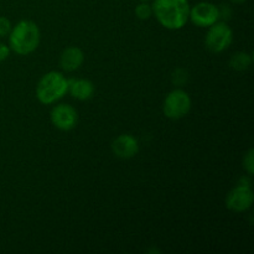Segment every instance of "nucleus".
Wrapping results in <instances>:
<instances>
[{"instance_id": "11", "label": "nucleus", "mask_w": 254, "mask_h": 254, "mask_svg": "<svg viewBox=\"0 0 254 254\" xmlns=\"http://www.w3.org/2000/svg\"><path fill=\"white\" fill-rule=\"evenodd\" d=\"M94 91V84L92 83L89 79L78 78V79H68V89L73 98L78 99V101H88L93 97Z\"/></svg>"}, {"instance_id": "1", "label": "nucleus", "mask_w": 254, "mask_h": 254, "mask_svg": "<svg viewBox=\"0 0 254 254\" xmlns=\"http://www.w3.org/2000/svg\"><path fill=\"white\" fill-rule=\"evenodd\" d=\"M151 7L156 20L165 29L180 30L189 21L191 6L188 0H154Z\"/></svg>"}, {"instance_id": "15", "label": "nucleus", "mask_w": 254, "mask_h": 254, "mask_svg": "<svg viewBox=\"0 0 254 254\" xmlns=\"http://www.w3.org/2000/svg\"><path fill=\"white\" fill-rule=\"evenodd\" d=\"M11 22L5 16H0V39L7 36L11 31Z\"/></svg>"}, {"instance_id": "14", "label": "nucleus", "mask_w": 254, "mask_h": 254, "mask_svg": "<svg viewBox=\"0 0 254 254\" xmlns=\"http://www.w3.org/2000/svg\"><path fill=\"white\" fill-rule=\"evenodd\" d=\"M243 168L247 171V174L250 176H252L254 174V150L250 149V150L246 153L245 158H243Z\"/></svg>"}, {"instance_id": "5", "label": "nucleus", "mask_w": 254, "mask_h": 254, "mask_svg": "<svg viewBox=\"0 0 254 254\" xmlns=\"http://www.w3.org/2000/svg\"><path fill=\"white\" fill-rule=\"evenodd\" d=\"M233 41V32L225 21L211 25L205 36V45L213 54H220L228 49Z\"/></svg>"}, {"instance_id": "6", "label": "nucleus", "mask_w": 254, "mask_h": 254, "mask_svg": "<svg viewBox=\"0 0 254 254\" xmlns=\"http://www.w3.org/2000/svg\"><path fill=\"white\" fill-rule=\"evenodd\" d=\"M254 193L252 186L237 185L226 196V207L232 212H246L253 205Z\"/></svg>"}, {"instance_id": "13", "label": "nucleus", "mask_w": 254, "mask_h": 254, "mask_svg": "<svg viewBox=\"0 0 254 254\" xmlns=\"http://www.w3.org/2000/svg\"><path fill=\"white\" fill-rule=\"evenodd\" d=\"M135 15L138 19L140 20H148L153 15V7L148 1H140V4L136 5L135 7Z\"/></svg>"}, {"instance_id": "16", "label": "nucleus", "mask_w": 254, "mask_h": 254, "mask_svg": "<svg viewBox=\"0 0 254 254\" xmlns=\"http://www.w3.org/2000/svg\"><path fill=\"white\" fill-rule=\"evenodd\" d=\"M231 15H232V10H231L230 5L223 4L218 7V19H221L222 21H227L231 19Z\"/></svg>"}, {"instance_id": "9", "label": "nucleus", "mask_w": 254, "mask_h": 254, "mask_svg": "<svg viewBox=\"0 0 254 254\" xmlns=\"http://www.w3.org/2000/svg\"><path fill=\"white\" fill-rule=\"evenodd\" d=\"M112 151L119 159H131L138 154L139 143L130 134H121L112 143Z\"/></svg>"}, {"instance_id": "20", "label": "nucleus", "mask_w": 254, "mask_h": 254, "mask_svg": "<svg viewBox=\"0 0 254 254\" xmlns=\"http://www.w3.org/2000/svg\"><path fill=\"white\" fill-rule=\"evenodd\" d=\"M139 1H149V0H139Z\"/></svg>"}, {"instance_id": "19", "label": "nucleus", "mask_w": 254, "mask_h": 254, "mask_svg": "<svg viewBox=\"0 0 254 254\" xmlns=\"http://www.w3.org/2000/svg\"><path fill=\"white\" fill-rule=\"evenodd\" d=\"M231 1H232L233 4H243V2H246L247 0H231Z\"/></svg>"}, {"instance_id": "17", "label": "nucleus", "mask_w": 254, "mask_h": 254, "mask_svg": "<svg viewBox=\"0 0 254 254\" xmlns=\"http://www.w3.org/2000/svg\"><path fill=\"white\" fill-rule=\"evenodd\" d=\"M10 51H11V50H10L9 46H6L5 44H1V42H0V62L5 61V60L9 57Z\"/></svg>"}, {"instance_id": "18", "label": "nucleus", "mask_w": 254, "mask_h": 254, "mask_svg": "<svg viewBox=\"0 0 254 254\" xmlns=\"http://www.w3.org/2000/svg\"><path fill=\"white\" fill-rule=\"evenodd\" d=\"M251 176L248 175V178H246V176H243V178H241V180L238 181V185H245V186H252V183H251Z\"/></svg>"}, {"instance_id": "7", "label": "nucleus", "mask_w": 254, "mask_h": 254, "mask_svg": "<svg viewBox=\"0 0 254 254\" xmlns=\"http://www.w3.org/2000/svg\"><path fill=\"white\" fill-rule=\"evenodd\" d=\"M189 20L198 27H210L218 20V6L208 1H201L190 7Z\"/></svg>"}, {"instance_id": "2", "label": "nucleus", "mask_w": 254, "mask_h": 254, "mask_svg": "<svg viewBox=\"0 0 254 254\" xmlns=\"http://www.w3.org/2000/svg\"><path fill=\"white\" fill-rule=\"evenodd\" d=\"M40 29L34 21L21 20L17 22L9 34V47L20 56L32 54L39 47Z\"/></svg>"}, {"instance_id": "8", "label": "nucleus", "mask_w": 254, "mask_h": 254, "mask_svg": "<svg viewBox=\"0 0 254 254\" xmlns=\"http://www.w3.org/2000/svg\"><path fill=\"white\" fill-rule=\"evenodd\" d=\"M78 114L69 104H59L51 111V122L57 129L64 131L72 130L77 126Z\"/></svg>"}, {"instance_id": "10", "label": "nucleus", "mask_w": 254, "mask_h": 254, "mask_svg": "<svg viewBox=\"0 0 254 254\" xmlns=\"http://www.w3.org/2000/svg\"><path fill=\"white\" fill-rule=\"evenodd\" d=\"M84 61V54L79 47L71 46L62 51L60 56V66L64 71L73 72L82 66Z\"/></svg>"}, {"instance_id": "3", "label": "nucleus", "mask_w": 254, "mask_h": 254, "mask_svg": "<svg viewBox=\"0 0 254 254\" xmlns=\"http://www.w3.org/2000/svg\"><path fill=\"white\" fill-rule=\"evenodd\" d=\"M68 89V79L57 71L47 72L36 86V98L42 104H52L61 99Z\"/></svg>"}, {"instance_id": "12", "label": "nucleus", "mask_w": 254, "mask_h": 254, "mask_svg": "<svg viewBox=\"0 0 254 254\" xmlns=\"http://www.w3.org/2000/svg\"><path fill=\"white\" fill-rule=\"evenodd\" d=\"M252 62V55L247 54V52H237L231 57L230 66L231 68L236 69V71H246V69L250 68Z\"/></svg>"}, {"instance_id": "4", "label": "nucleus", "mask_w": 254, "mask_h": 254, "mask_svg": "<svg viewBox=\"0 0 254 254\" xmlns=\"http://www.w3.org/2000/svg\"><path fill=\"white\" fill-rule=\"evenodd\" d=\"M191 109V98L184 89H174L164 99L163 112L166 118L178 121L188 116Z\"/></svg>"}]
</instances>
